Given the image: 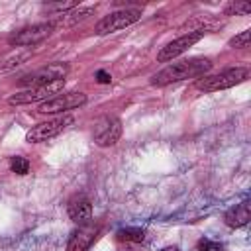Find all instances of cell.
Instances as JSON below:
<instances>
[{"label":"cell","mask_w":251,"mask_h":251,"mask_svg":"<svg viewBox=\"0 0 251 251\" xmlns=\"http://www.w3.org/2000/svg\"><path fill=\"white\" fill-rule=\"evenodd\" d=\"M96 80H98L100 84H110V82H112V76H110L106 71H98V73H96Z\"/></svg>","instance_id":"obj_21"},{"label":"cell","mask_w":251,"mask_h":251,"mask_svg":"<svg viewBox=\"0 0 251 251\" xmlns=\"http://www.w3.org/2000/svg\"><path fill=\"white\" fill-rule=\"evenodd\" d=\"M196 249H198V251H222V243L212 241V239H208V237H202V239H198Z\"/></svg>","instance_id":"obj_20"},{"label":"cell","mask_w":251,"mask_h":251,"mask_svg":"<svg viewBox=\"0 0 251 251\" xmlns=\"http://www.w3.org/2000/svg\"><path fill=\"white\" fill-rule=\"evenodd\" d=\"M139 18H141V10H137V8H122V10H116V12L108 14V16H104L96 24L94 31L98 35H108V33L120 31V29L127 27V25L135 24Z\"/></svg>","instance_id":"obj_4"},{"label":"cell","mask_w":251,"mask_h":251,"mask_svg":"<svg viewBox=\"0 0 251 251\" xmlns=\"http://www.w3.org/2000/svg\"><path fill=\"white\" fill-rule=\"evenodd\" d=\"M251 12V4L249 2H231L226 10V14H239V16H247Z\"/></svg>","instance_id":"obj_19"},{"label":"cell","mask_w":251,"mask_h":251,"mask_svg":"<svg viewBox=\"0 0 251 251\" xmlns=\"http://www.w3.org/2000/svg\"><path fill=\"white\" fill-rule=\"evenodd\" d=\"M212 69V61L208 57H192L178 63H171L165 69H161L157 75H153L151 84L155 86H167L173 82L188 80V78H200L206 76V73Z\"/></svg>","instance_id":"obj_1"},{"label":"cell","mask_w":251,"mask_h":251,"mask_svg":"<svg viewBox=\"0 0 251 251\" xmlns=\"http://www.w3.org/2000/svg\"><path fill=\"white\" fill-rule=\"evenodd\" d=\"M69 73V65L67 63H49L29 75H25L20 82L27 88L31 86H41V84H47V82H53V80H63Z\"/></svg>","instance_id":"obj_7"},{"label":"cell","mask_w":251,"mask_h":251,"mask_svg":"<svg viewBox=\"0 0 251 251\" xmlns=\"http://www.w3.org/2000/svg\"><path fill=\"white\" fill-rule=\"evenodd\" d=\"M53 27L55 24H33V25L22 27L8 37V43L16 47H33L43 39H47L53 33Z\"/></svg>","instance_id":"obj_6"},{"label":"cell","mask_w":251,"mask_h":251,"mask_svg":"<svg viewBox=\"0 0 251 251\" xmlns=\"http://www.w3.org/2000/svg\"><path fill=\"white\" fill-rule=\"evenodd\" d=\"M122 137V122L116 116H104L94 127V143L98 147H112Z\"/></svg>","instance_id":"obj_9"},{"label":"cell","mask_w":251,"mask_h":251,"mask_svg":"<svg viewBox=\"0 0 251 251\" xmlns=\"http://www.w3.org/2000/svg\"><path fill=\"white\" fill-rule=\"evenodd\" d=\"M247 76H249V71L245 67H233V69H226V71L210 75V76H202L196 80L194 86L204 92H218V90H226V88H231V86L243 82Z\"/></svg>","instance_id":"obj_2"},{"label":"cell","mask_w":251,"mask_h":251,"mask_svg":"<svg viewBox=\"0 0 251 251\" xmlns=\"http://www.w3.org/2000/svg\"><path fill=\"white\" fill-rule=\"evenodd\" d=\"M204 37V29H194V31H188L176 39H173L171 43H167L159 53H157V61L159 63H165V61H171L175 57H178L180 53H184L188 47H192L194 43H198L200 39Z\"/></svg>","instance_id":"obj_10"},{"label":"cell","mask_w":251,"mask_h":251,"mask_svg":"<svg viewBox=\"0 0 251 251\" xmlns=\"http://www.w3.org/2000/svg\"><path fill=\"white\" fill-rule=\"evenodd\" d=\"M118 239L127 241V243H141L145 239V231L139 227H126V229L118 231Z\"/></svg>","instance_id":"obj_16"},{"label":"cell","mask_w":251,"mask_h":251,"mask_svg":"<svg viewBox=\"0 0 251 251\" xmlns=\"http://www.w3.org/2000/svg\"><path fill=\"white\" fill-rule=\"evenodd\" d=\"M31 57V51H16V53H10L8 57H4V59H0V76L2 75H6V73H10V71H14L16 67H20L22 63H25L27 59Z\"/></svg>","instance_id":"obj_14"},{"label":"cell","mask_w":251,"mask_h":251,"mask_svg":"<svg viewBox=\"0 0 251 251\" xmlns=\"http://www.w3.org/2000/svg\"><path fill=\"white\" fill-rule=\"evenodd\" d=\"M73 116L69 114H61L57 118H51L47 122H41L37 126H33L31 129H27L25 133V141L27 143H41V141H47L51 137H57L63 129H67L71 124H73Z\"/></svg>","instance_id":"obj_5"},{"label":"cell","mask_w":251,"mask_h":251,"mask_svg":"<svg viewBox=\"0 0 251 251\" xmlns=\"http://www.w3.org/2000/svg\"><path fill=\"white\" fill-rule=\"evenodd\" d=\"M100 227L94 224H86V226H78L76 231H73V235L69 237L67 243V251H88L90 245L96 241Z\"/></svg>","instance_id":"obj_11"},{"label":"cell","mask_w":251,"mask_h":251,"mask_svg":"<svg viewBox=\"0 0 251 251\" xmlns=\"http://www.w3.org/2000/svg\"><path fill=\"white\" fill-rule=\"evenodd\" d=\"M86 104V94L84 92H67V94H57L51 100L39 104L41 114H67L69 110L80 108Z\"/></svg>","instance_id":"obj_8"},{"label":"cell","mask_w":251,"mask_h":251,"mask_svg":"<svg viewBox=\"0 0 251 251\" xmlns=\"http://www.w3.org/2000/svg\"><path fill=\"white\" fill-rule=\"evenodd\" d=\"M94 8H96V6L76 8V10H73V12H67V14H63V20H65V24L73 25V24H76V22H82V20H86V18H88V16L94 12Z\"/></svg>","instance_id":"obj_15"},{"label":"cell","mask_w":251,"mask_h":251,"mask_svg":"<svg viewBox=\"0 0 251 251\" xmlns=\"http://www.w3.org/2000/svg\"><path fill=\"white\" fill-rule=\"evenodd\" d=\"M67 214H69V218H71L75 224L86 226V224H90V220H92V204H90L88 198L76 196V198H73V200L69 202Z\"/></svg>","instance_id":"obj_12"},{"label":"cell","mask_w":251,"mask_h":251,"mask_svg":"<svg viewBox=\"0 0 251 251\" xmlns=\"http://www.w3.org/2000/svg\"><path fill=\"white\" fill-rule=\"evenodd\" d=\"M65 86V78L63 80H53V82H47V84H41V86H31V88H25L22 92H16L14 96L8 98V102L12 106H24V104H33V102H47L51 100L53 96H57Z\"/></svg>","instance_id":"obj_3"},{"label":"cell","mask_w":251,"mask_h":251,"mask_svg":"<svg viewBox=\"0 0 251 251\" xmlns=\"http://www.w3.org/2000/svg\"><path fill=\"white\" fill-rule=\"evenodd\" d=\"M10 171L16 173V175H27V171H29V161H27L25 157L16 155V157L10 159Z\"/></svg>","instance_id":"obj_17"},{"label":"cell","mask_w":251,"mask_h":251,"mask_svg":"<svg viewBox=\"0 0 251 251\" xmlns=\"http://www.w3.org/2000/svg\"><path fill=\"white\" fill-rule=\"evenodd\" d=\"M161 251H178V247H165V249H161Z\"/></svg>","instance_id":"obj_22"},{"label":"cell","mask_w":251,"mask_h":251,"mask_svg":"<svg viewBox=\"0 0 251 251\" xmlns=\"http://www.w3.org/2000/svg\"><path fill=\"white\" fill-rule=\"evenodd\" d=\"M249 216H251V210H249V204L247 202H241V204H235L231 210L226 212L224 220L229 227H243L247 222H249Z\"/></svg>","instance_id":"obj_13"},{"label":"cell","mask_w":251,"mask_h":251,"mask_svg":"<svg viewBox=\"0 0 251 251\" xmlns=\"http://www.w3.org/2000/svg\"><path fill=\"white\" fill-rule=\"evenodd\" d=\"M249 39H251V29H243L241 33H237L235 37L229 39V47H233V49H245V47H249Z\"/></svg>","instance_id":"obj_18"}]
</instances>
